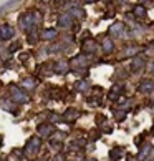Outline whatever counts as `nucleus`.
Here are the masks:
<instances>
[{
	"label": "nucleus",
	"mask_w": 154,
	"mask_h": 161,
	"mask_svg": "<svg viewBox=\"0 0 154 161\" xmlns=\"http://www.w3.org/2000/svg\"><path fill=\"white\" fill-rule=\"evenodd\" d=\"M71 15H73V17H76V18H80V20H81L83 17H85V12H83L81 8H78V5H76V7H73V8H71Z\"/></svg>",
	"instance_id": "f8f14e48"
},
{
	"label": "nucleus",
	"mask_w": 154,
	"mask_h": 161,
	"mask_svg": "<svg viewBox=\"0 0 154 161\" xmlns=\"http://www.w3.org/2000/svg\"><path fill=\"white\" fill-rule=\"evenodd\" d=\"M18 3V0H10V2H7L3 7H0V13H3V12H7V10H12L13 7Z\"/></svg>",
	"instance_id": "9d476101"
},
{
	"label": "nucleus",
	"mask_w": 154,
	"mask_h": 161,
	"mask_svg": "<svg viewBox=\"0 0 154 161\" xmlns=\"http://www.w3.org/2000/svg\"><path fill=\"white\" fill-rule=\"evenodd\" d=\"M103 50L106 52V53H111V52H113V42H111L110 38H104L103 40Z\"/></svg>",
	"instance_id": "9b49d317"
},
{
	"label": "nucleus",
	"mask_w": 154,
	"mask_h": 161,
	"mask_svg": "<svg viewBox=\"0 0 154 161\" xmlns=\"http://www.w3.org/2000/svg\"><path fill=\"white\" fill-rule=\"evenodd\" d=\"M134 15L136 17H146V8H144V7H141V5H138L134 8Z\"/></svg>",
	"instance_id": "2eb2a0df"
},
{
	"label": "nucleus",
	"mask_w": 154,
	"mask_h": 161,
	"mask_svg": "<svg viewBox=\"0 0 154 161\" xmlns=\"http://www.w3.org/2000/svg\"><path fill=\"white\" fill-rule=\"evenodd\" d=\"M57 33H58V32H57L55 29H48V30H43L40 37L43 38V40H51V38H55V37H57Z\"/></svg>",
	"instance_id": "0eeeda50"
},
{
	"label": "nucleus",
	"mask_w": 154,
	"mask_h": 161,
	"mask_svg": "<svg viewBox=\"0 0 154 161\" xmlns=\"http://www.w3.org/2000/svg\"><path fill=\"white\" fill-rule=\"evenodd\" d=\"M10 93H12L13 100L18 101V103H27V101H28V96H27L25 93H22V90H20L18 86H12V88H10Z\"/></svg>",
	"instance_id": "f03ea898"
},
{
	"label": "nucleus",
	"mask_w": 154,
	"mask_h": 161,
	"mask_svg": "<svg viewBox=\"0 0 154 161\" xmlns=\"http://www.w3.org/2000/svg\"><path fill=\"white\" fill-rule=\"evenodd\" d=\"M139 90H141L143 93L152 92V90H154V82H152V80H144V82H141V86H139Z\"/></svg>",
	"instance_id": "423d86ee"
},
{
	"label": "nucleus",
	"mask_w": 154,
	"mask_h": 161,
	"mask_svg": "<svg viewBox=\"0 0 154 161\" xmlns=\"http://www.w3.org/2000/svg\"><path fill=\"white\" fill-rule=\"evenodd\" d=\"M88 58L83 57V55H80V57H76L75 60H73V66H88Z\"/></svg>",
	"instance_id": "6e6552de"
},
{
	"label": "nucleus",
	"mask_w": 154,
	"mask_h": 161,
	"mask_svg": "<svg viewBox=\"0 0 154 161\" xmlns=\"http://www.w3.org/2000/svg\"><path fill=\"white\" fill-rule=\"evenodd\" d=\"M70 23H71V15H70V13L61 15L60 20H58V25H60V27H68Z\"/></svg>",
	"instance_id": "1a4fd4ad"
},
{
	"label": "nucleus",
	"mask_w": 154,
	"mask_h": 161,
	"mask_svg": "<svg viewBox=\"0 0 154 161\" xmlns=\"http://www.w3.org/2000/svg\"><path fill=\"white\" fill-rule=\"evenodd\" d=\"M146 53H148V55H152V53H154V43H151V45H149V47H148V50H146Z\"/></svg>",
	"instance_id": "aec40b11"
},
{
	"label": "nucleus",
	"mask_w": 154,
	"mask_h": 161,
	"mask_svg": "<svg viewBox=\"0 0 154 161\" xmlns=\"http://www.w3.org/2000/svg\"><path fill=\"white\" fill-rule=\"evenodd\" d=\"M143 66H144V58H143V57H134V58H133V63H131V70H133V72H139Z\"/></svg>",
	"instance_id": "39448f33"
},
{
	"label": "nucleus",
	"mask_w": 154,
	"mask_h": 161,
	"mask_svg": "<svg viewBox=\"0 0 154 161\" xmlns=\"http://www.w3.org/2000/svg\"><path fill=\"white\" fill-rule=\"evenodd\" d=\"M2 106L5 108V110H13V105L10 103V101H2Z\"/></svg>",
	"instance_id": "6ab92c4d"
},
{
	"label": "nucleus",
	"mask_w": 154,
	"mask_h": 161,
	"mask_svg": "<svg viewBox=\"0 0 154 161\" xmlns=\"http://www.w3.org/2000/svg\"><path fill=\"white\" fill-rule=\"evenodd\" d=\"M88 86H86V82H78L76 83V90H80V92H83V90H86Z\"/></svg>",
	"instance_id": "a211bd4d"
},
{
	"label": "nucleus",
	"mask_w": 154,
	"mask_h": 161,
	"mask_svg": "<svg viewBox=\"0 0 154 161\" xmlns=\"http://www.w3.org/2000/svg\"><path fill=\"white\" fill-rule=\"evenodd\" d=\"M138 50H139V48H131V50H126V53H128V55H133V53H136Z\"/></svg>",
	"instance_id": "5701e85b"
},
{
	"label": "nucleus",
	"mask_w": 154,
	"mask_h": 161,
	"mask_svg": "<svg viewBox=\"0 0 154 161\" xmlns=\"http://www.w3.org/2000/svg\"><path fill=\"white\" fill-rule=\"evenodd\" d=\"M86 3H93V2H96V0H85Z\"/></svg>",
	"instance_id": "b1692460"
},
{
	"label": "nucleus",
	"mask_w": 154,
	"mask_h": 161,
	"mask_svg": "<svg viewBox=\"0 0 154 161\" xmlns=\"http://www.w3.org/2000/svg\"><path fill=\"white\" fill-rule=\"evenodd\" d=\"M151 70H152V72H154V63H152V65H151Z\"/></svg>",
	"instance_id": "393cba45"
},
{
	"label": "nucleus",
	"mask_w": 154,
	"mask_h": 161,
	"mask_svg": "<svg viewBox=\"0 0 154 161\" xmlns=\"http://www.w3.org/2000/svg\"><path fill=\"white\" fill-rule=\"evenodd\" d=\"M22 86H23V88H35V80L33 78L22 80Z\"/></svg>",
	"instance_id": "4468645a"
},
{
	"label": "nucleus",
	"mask_w": 154,
	"mask_h": 161,
	"mask_svg": "<svg viewBox=\"0 0 154 161\" xmlns=\"http://www.w3.org/2000/svg\"><path fill=\"white\" fill-rule=\"evenodd\" d=\"M18 48H20V43H13L12 48H10V52H15V50H18Z\"/></svg>",
	"instance_id": "412c9836"
},
{
	"label": "nucleus",
	"mask_w": 154,
	"mask_h": 161,
	"mask_svg": "<svg viewBox=\"0 0 154 161\" xmlns=\"http://www.w3.org/2000/svg\"><path fill=\"white\" fill-rule=\"evenodd\" d=\"M110 32H111V35H113V37H121V35H123V32H124V25H123L121 22H118V23H114V25L110 29Z\"/></svg>",
	"instance_id": "20e7f679"
},
{
	"label": "nucleus",
	"mask_w": 154,
	"mask_h": 161,
	"mask_svg": "<svg viewBox=\"0 0 154 161\" xmlns=\"http://www.w3.org/2000/svg\"><path fill=\"white\" fill-rule=\"evenodd\" d=\"M76 116H78L76 110H68V111L65 113V118H66V120H73V118H76Z\"/></svg>",
	"instance_id": "f3484780"
},
{
	"label": "nucleus",
	"mask_w": 154,
	"mask_h": 161,
	"mask_svg": "<svg viewBox=\"0 0 154 161\" xmlns=\"http://www.w3.org/2000/svg\"><path fill=\"white\" fill-rule=\"evenodd\" d=\"M85 50L86 52H94L96 50V43H94V42H85Z\"/></svg>",
	"instance_id": "dca6fc26"
},
{
	"label": "nucleus",
	"mask_w": 154,
	"mask_h": 161,
	"mask_svg": "<svg viewBox=\"0 0 154 161\" xmlns=\"http://www.w3.org/2000/svg\"><path fill=\"white\" fill-rule=\"evenodd\" d=\"M41 20L40 12H27L25 15L20 17V27H23L25 30H33V27Z\"/></svg>",
	"instance_id": "f257e3e1"
},
{
	"label": "nucleus",
	"mask_w": 154,
	"mask_h": 161,
	"mask_svg": "<svg viewBox=\"0 0 154 161\" xmlns=\"http://www.w3.org/2000/svg\"><path fill=\"white\" fill-rule=\"evenodd\" d=\"M13 37V29L10 25H3L0 29V40H8Z\"/></svg>",
	"instance_id": "7ed1b4c3"
},
{
	"label": "nucleus",
	"mask_w": 154,
	"mask_h": 161,
	"mask_svg": "<svg viewBox=\"0 0 154 161\" xmlns=\"http://www.w3.org/2000/svg\"><path fill=\"white\" fill-rule=\"evenodd\" d=\"M50 131H51L50 126H48V128H43V126H41V128H40V133H50Z\"/></svg>",
	"instance_id": "4be33fe9"
},
{
	"label": "nucleus",
	"mask_w": 154,
	"mask_h": 161,
	"mask_svg": "<svg viewBox=\"0 0 154 161\" xmlns=\"http://www.w3.org/2000/svg\"><path fill=\"white\" fill-rule=\"evenodd\" d=\"M57 72L58 73H66L68 72V63H66V62H58L57 63Z\"/></svg>",
	"instance_id": "ddd939ff"
}]
</instances>
